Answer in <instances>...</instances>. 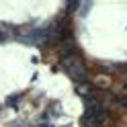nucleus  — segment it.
<instances>
[{"label": "nucleus", "instance_id": "nucleus-1", "mask_svg": "<svg viewBox=\"0 0 127 127\" xmlns=\"http://www.w3.org/2000/svg\"><path fill=\"white\" fill-rule=\"evenodd\" d=\"M64 68H66V72L70 74V78H74L76 82H84L86 80V68L80 58H76V55H66V58L62 60Z\"/></svg>", "mask_w": 127, "mask_h": 127}, {"label": "nucleus", "instance_id": "nucleus-2", "mask_svg": "<svg viewBox=\"0 0 127 127\" xmlns=\"http://www.w3.org/2000/svg\"><path fill=\"white\" fill-rule=\"evenodd\" d=\"M86 117L96 119V121L102 123V119H105V107H102V102L96 100V98H86Z\"/></svg>", "mask_w": 127, "mask_h": 127}, {"label": "nucleus", "instance_id": "nucleus-3", "mask_svg": "<svg viewBox=\"0 0 127 127\" xmlns=\"http://www.w3.org/2000/svg\"><path fill=\"white\" fill-rule=\"evenodd\" d=\"M19 127H23V125H19Z\"/></svg>", "mask_w": 127, "mask_h": 127}]
</instances>
